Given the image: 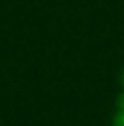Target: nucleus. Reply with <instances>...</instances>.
<instances>
[{
    "label": "nucleus",
    "mask_w": 124,
    "mask_h": 126,
    "mask_svg": "<svg viewBox=\"0 0 124 126\" xmlns=\"http://www.w3.org/2000/svg\"><path fill=\"white\" fill-rule=\"evenodd\" d=\"M120 85H122V91H124V68H122V72H120Z\"/></svg>",
    "instance_id": "2"
},
{
    "label": "nucleus",
    "mask_w": 124,
    "mask_h": 126,
    "mask_svg": "<svg viewBox=\"0 0 124 126\" xmlns=\"http://www.w3.org/2000/svg\"><path fill=\"white\" fill-rule=\"evenodd\" d=\"M112 126H124V91L116 97V112L112 116Z\"/></svg>",
    "instance_id": "1"
}]
</instances>
